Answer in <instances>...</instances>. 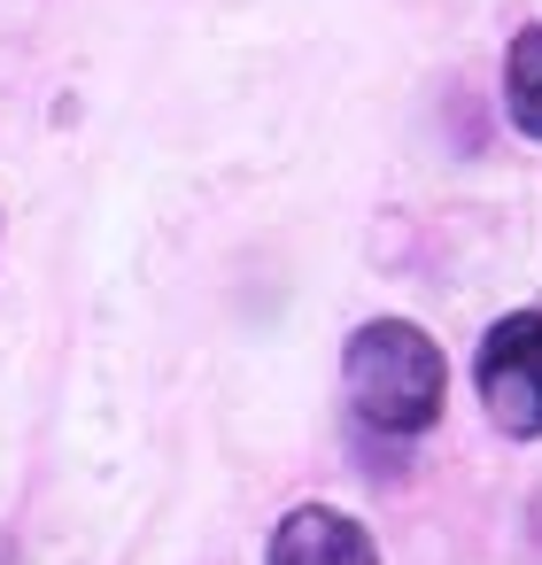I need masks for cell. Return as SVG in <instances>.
Instances as JSON below:
<instances>
[{
  "label": "cell",
  "mask_w": 542,
  "mask_h": 565,
  "mask_svg": "<svg viewBox=\"0 0 542 565\" xmlns=\"http://www.w3.org/2000/svg\"><path fill=\"white\" fill-rule=\"evenodd\" d=\"M442 395H449V364H442V349L418 326L372 318L349 341V403H357L364 426H380V434H426L442 418Z\"/></svg>",
  "instance_id": "cell-1"
},
{
  "label": "cell",
  "mask_w": 542,
  "mask_h": 565,
  "mask_svg": "<svg viewBox=\"0 0 542 565\" xmlns=\"http://www.w3.org/2000/svg\"><path fill=\"white\" fill-rule=\"evenodd\" d=\"M480 403L503 434H542V310H511L480 341Z\"/></svg>",
  "instance_id": "cell-2"
},
{
  "label": "cell",
  "mask_w": 542,
  "mask_h": 565,
  "mask_svg": "<svg viewBox=\"0 0 542 565\" xmlns=\"http://www.w3.org/2000/svg\"><path fill=\"white\" fill-rule=\"evenodd\" d=\"M272 565H380L372 534L349 519V511H326V503H302L279 519L272 534Z\"/></svg>",
  "instance_id": "cell-3"
},
{
  "label": "cell",
  "mask_w": 542,
  "mask_h": 565,
  "mask_svg": "<svg viewBox=\"0 0 542 565\" xmlns=\"http://www.w3.org/2000/svg\"><path fill=\"white\" fill-rule=\"evenodd\" d=\"M503 102H511V125L542 140V24L511 40V55H503Z\"/></svg>",
  "instance_id": "cell-4"
}]
</instances>
